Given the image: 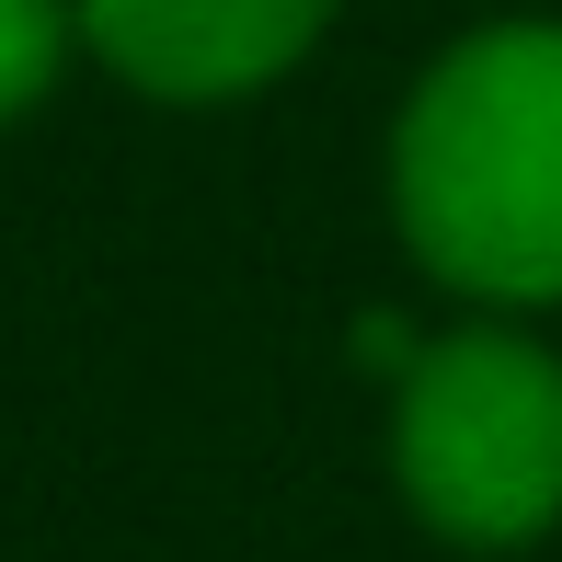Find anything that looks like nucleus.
I'll list each match as a JSON object with an SVG mask.
<instances>
[{
    "label": "nucleus",
    "mask_w": 562,
    "mask_h": 562,
    "mask_svg": "<svg viewBox=\"0 0 562 562\" xmlns=\"http://www.w3.org/2000/svg\"><path fill=\"white\" fill-rule=\"evenodd\" d=\"M379 207L448 311H562V12L459 23L402 81Z\"/></svg>",
    "instance_id": "1"
},
{
    "label": "nucleus",
    "mask_w": 562,
    "mask_h": 562,
    "mask_svg": "<svg viewBox=\"0 0 562 562\" xmlns=\"http://www.w3.org/2000/svg\"><path fill=\"white\" fill-rule=\"evenodd\" d=\"M379 448L437 551H540L562 528V345L517 311H448L379 379Z\"/></svg>",
    "instance_id": "2"
},
{
    "label": "nucleus",
    "mask_w": 562,
    "mask_h": 562,
    "mask_svg": "<svg viewBox=\"0 0 562 562\" xmlns=\"http://www.w3.org/2000/svg\"><path fill=\"white\" fill-rule=\"evenodd\" d=\"M345 0H81V46L104 81L172 115H218L299 81Z\"/></svg>",
    "instance_id": "3"
},
{
    "label": "nucleus",
    "mask_w": 562,
    "mask_h": 562,
    "mask_svg": "<svg viewBox=\"0 0 562 562\" xmlns=\"http://www.w3.org/2000/svg\"><path fill=\"white\" fill-rule=\"evenodd\" d=\"M81 58H92L81 46V0H0V126L46 115Z\"/></svg>",
    "instance_id": "4"
}]
</instances>
